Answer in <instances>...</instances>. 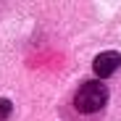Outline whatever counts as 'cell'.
I'll list each match as a JSON object with an SVG mask.
<instances>
[{
  "instance_id": "cell-2",
  "label": "cell",
  "mask_w": 121,
  "mask_h": 121,
  "mask_svg": "<svg viewBox=\"0 0 121 121\" xmlns=\"http://www.w3.org/2000/svg\"><path fill=\"white\" fill-rule=\"evenodd\" d=\"M118 66H121V55H118L116 50H105V53H100V55L92 60V71L97 74V79L111 76L113 71H118Z\"/></svg>"
},
{
  "instance_id": "cell-1",
  "label": "cell",
  "mask_w": 121,
  "mask_h": 121,
  "mask_svg": "<svg viewBox=\"0 0 121 121\" xmlns=\"http://www.w3.org/2000/svg\"><path fill=\"white\" fill-rule=\"evenodd\" d=\"M108 100V90L103 82H97V79H90V82H84L82 87L76 90L74 95V108L79 113H97L100 108L105 105Z\"/></svg>"
},
{
  "instance_id": "cell-3",
  "label": "cell",
  "mask_w": 121,
  "mask_h": 121,
  "mask_svg": "<svg viewBox=\"0 0 121 121\" xmlns=\"http://www.w3.org/2000/svg\"><path fill=\"white\" fill-rule=\"evenodd\" d=\"M13 111V105H11V100H0V121L3 118H8V113Z\"/></svg>"
}]
</instances>
